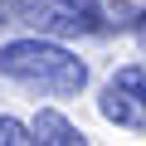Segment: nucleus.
<instances>
[{
    "mask_svg": "<svg viewBox=\"0 0 146 146\" xmlns=\"http://www.w3.org/2000/svg\"><path fill=\"white\" fill-rule=\"evenodd\" d=\"M0 25H15V0H0Z\"/></svg>",
    "mask_w": 146,
    "mask_h": 146,
    "instance_id": "8",
    "label": "nucleus"
},
{
    "mask_svg": "<svg viewBox=\"0 0 146 146\" xmlns=\"http://www.w3.org/2000/svg\"><path fill=\"white\" fill-rule=\"evenodd\" d=\"M131 34H136V44L146 49V10H136V15H131Z\"/></svg>",
    "mask_w": 146,
    "mask_h": 146,
    "instance_id": "7",
    "label": "nucleus"
},
{
    "mask_svg": "<svg viewBox=\"0 0 146 146\" xmlns=\"http://www.w3.org/2000/svg\"><path fill=\"white\" fill-rule=\"evenodd\" d=\"M29 131H34V141H44V146H83L88 136L73 127L63 112H54V107H44L34 122H29Z\"/></svg>",
    "mask_w": 146,
    "mask_h": 146,
    "instance_id": "4",
    "label": "nucleus"
},
{
    "mask_svg": "<svg viewBox=\"0 0 146 146\" xmlns=\"http://www.w3.org/2000/svg\"><path fill=\"white\" fill-rule=\"evenodd\" d=\"M112 83H122V88H131L136 98H146V63H127V68H117Z\"/></svg>",
    "mask_w": 146,
    "mask_h": 146,
    "instance_id": "6",
    "label": "nucleus"
},
{
    "mask_svg": "<svg viewBox=\"0 0 146 146\" xmlns=\"http://www.w3.org/2000/svg\"><path fill=\"white\" fill-rule=\"evenodd\" d=\"M0 73L25 88L54 93V98H73L88 83V63L78 54H68L63 44H54L49 34H29V39H10L0 49Z\"/></svg>",
    "mask_w": 146,
    "mask_h": 146,
    "instance_id": "1",
    "label": "nucleus"
},
{
    "mask_svg": "<svg viewBox=\"0 0 146 146\" xmlns=\"http://www.w3.org/2000/svg\"><path fill=\"white\" fill-rule=\"evenodd\" d=\"M98 107H102L107 122H117V127H127V131H146V98H136L131 88L107 83L102 98H98Z\"/></svg>",
    "mask_w": 146,
    "mask_h": 146,
    "instance_id": "3",
    "label": "nucleus"
},
{
    "mask_svg": "<svg viewBox=\"0 0 146 146\" xmlns=\"http://www.w3.org/2000/svg\"><path fill=\"white\" fill-rule=\"evenodd\" d=\"M29 141H34L29 122H20V117H0V146H29Z\"/></svg>",
    "mask_w": 146,
    "mask_h": 146,
    "instance_id": "5",
    "label": "nucleus"
},
{
    "mask_svg": "<svg viewBox=\"0 0 146 146\" xmlns=\"http://www.w3.org/2000/svg\"><path fill=\"white\" fill-rule=\"evenodd\" d=\"M15 25H29L34 34L68 39V34H102L107 15L98 0H15Z\"/></svg>",
    "mask_w": 146,
    "mask_h": 146,
    "instance_id": "2",
    "label": "nucleus"
}]
</instances>
